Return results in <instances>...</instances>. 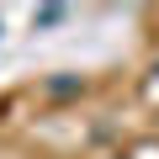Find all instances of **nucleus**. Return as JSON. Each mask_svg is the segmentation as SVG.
<instances>
[{"label":"nucleus","mask_w":159,"mask_h":159,"mask_svg":"<svg viewBox=\"0 0 159 159\" xmlns=\"http://www.w3.org/2000/svg\"><path fill=\"white\" fill-rule=\"evenodd\" d=\"M48 90H53V96H74V90H80V80H53Z\"/></svg>","instance_id":"f257e3e1"}]
</instances>
